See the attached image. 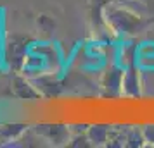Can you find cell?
I'll list each match as a JSON object with an SVG mask.
<instances>
[{"mask_svg": "<svg viewBox=\"0 0 154 148\" xmlns=\"http://www.w3.org/2000/svg\"><path fill=\"white\" fill-rule=\"evenodd\" d=\"M104 19L107 22V28L112 29L116 35H135L144 28V19L137 12L130 10L128 7L121 5H107L104 12Z\"/></svg>", "mask_w": 154, "mask_h": 148, "instance_id": "1", "label": "cell"}, {"mask_svg": "<svg viewBox=\"0 0 154 148\" xmlns=\"http://www.w3.org/2000/svg\"><path fill=\"white\" fill-rule=\"evenodd\" d=\"M35 133L45 141H50L54 145H63L69 141V127L64 126H38Z\"/></svg>", "mask_w": 154, "mask_h": 148, "instance_id": "2", "label": "cell"}, {"mask_svg": "<svg viewBox=\"0 0 154 148\" xmlns=\"http://www.w3.org/2000/svg\"><path fill=\"white\" fill-rule=\"evenodd\" d=\"M111 129L112 126H109V124H92V126H87V136L90 140L92 147H104V145H107Z\"/></svg>", "mask_w": 154, "mask_h": 148, "instance_id": "3", "label": "cell"}, {"mask_svg": "<svg viewBox=\"0 0 154 148\" xmlns=\"http://www.w3.org/2000/svg\"><path fill=\"white\" fill-rule=\"evenodd\" d=\"M121 91L126 97H139L140 95V79H139V71L135 69H126L123 72V85Z\"/></svg>", "mask_w": 154, "mask_h": 148, "instance_id": "4", "label": "cell"}, {"mask_svg": "<svg viewBox=\"0 0 154 148\" xmlns=\"http://www.w3.org/2000/svg\"><path fill=\"white\" fill-rule=\"evenodd\" d=\"M121 85H123V71L111 67L106 72L104 78V88L109 90V95H119L121 91Z\"/></svg>", "mask_w": 154, "mask_h": 148, "instance_id": "5", "label": "cell"}, {"mask_svg": "<svg viewBox=\"0 0 154 148\" xmlns=\"http://www.w3.org/2000/svg\"><path fill=\"white\" fill-rule=\"evenodd\" d=\"M125 147H132V148L146 147L144 134H142V127L130 126L128 129H126V141H125Z\"/></svg>", "mask_w": 154, "mask_h": 148, "instance_id": "6", "label": "cell"}, {"mask_svg": "<svg viewBox=\"0 0 154 148\" xmlns=\"http://www.w3.org/2000/svg\"><path fill=\"white\" fill-rule=\"evenodd\" d=\"M142 134H144L146 147H154V122L142 126Z\"/></svg>", "mask_w": 154, "mask_h": 148, "instance_id": "7", "label": "cell"}]
</instances>
